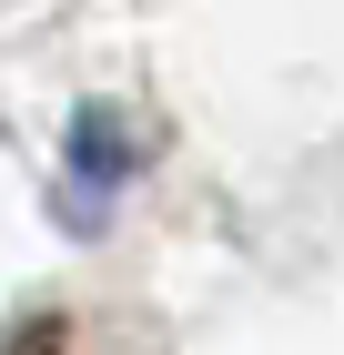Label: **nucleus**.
<instances>
[{"instance_id": "nucleus-1", "label": "nucleus", "mask_w": 344, "mask_h": 355, "mask_svg": "<svg viewBox=\"0 0 344 355\" xmlns=\"http://www.w3.org/2000/svg\"><path fill=\"white\" fill-rule=\"evenodd\" d=\"M10 355H81V335L61 325V315H41V325H21V335H10Z\"/></svg>"}]
</instances>
